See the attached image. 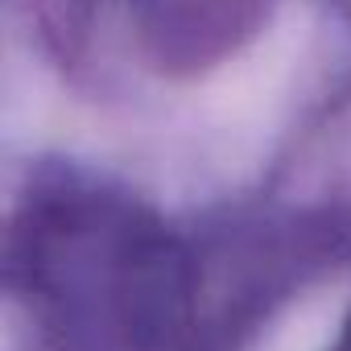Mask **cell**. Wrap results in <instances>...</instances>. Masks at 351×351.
Instances as JSON below:
<instances>
[{"mask_svg": "<svg viewBox=\"0 0 351 351\" xmlns=\"http://www.w3.org/2000/svg\"><path fill=\"white\" fill-rule=\"evenodd\" d=\"M335 351H351V330H347V339H343V343H339Z\"/></svg>", "mask_w": 351, "mask_h": 351, "instance_id": "cell-1", "label": "cell"}]
</instances>
